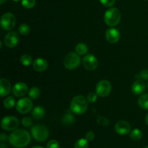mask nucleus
<instances>
[{"label": "nucleus", "mask_w": 148, "mask_h": 148, "mask_svg": "<svg viewBox=\"0 0 148 148\" xmlns=\"http://www.w3.org/2000/svg\"><path fill=\"white\" fill-rule=\"evenodd\" d=\"M8 140L12 146L17 148H22L28 145L31 137L28 132L25 130L19 129L14 130L10 134Z\"/></svg>", "instance_id": "1"}, {"label": "nucleus", "mask_w": 148, "mask_h": 148, "mask_svg": "<svg viewBox=\"0 0 148 148\" xmlns=\"http://www.w3.org/2000/svg\"><path fill=\"white\" fill-rule=\"evenodd\" d=\"M88 100L83 95H77L71 101V111L77 115L85 114L88 110Z\"/></svg>", "instance_id": "2"}, {"label": "nucleus", "mask_w": 148, "mask_h": 148, "mask_svg": "<svg viewBox=\"0 0 148 148\" xmlns=\"http://www.w3.org/2000/svg\"><path fill=\"white\" fill-rule=\"evenodd\" d=\"M121 18V13L119 9L110 8L104 14V21L107 25L114 27L119 23Z\"/></svg>", "instance_id": "3"}, {"label": "nucleus", "mask_w": 148, "mask_h": 148, "mask_svg": "<svg viewBox=\"0 0 148 148\" xmlns=\"http://www.w3.org/2000/svg\"><path fill=\"white\" fill-rule=\"evenodd\" d=\"M31 134L36 141L44 142L49 137V131L43 124H37L31 128Z\"/></svg>", "instance_id": "4"}, {"label": "nucleus", "mask_w": 148, "mask_h": 148, "mask_svg": "<svg viewBox=\"0 0 148 148\" xmlns=\"http://www.w3.org/2000/svg\"><path fill=\"white\" fill-rule=\"evenodd\" d=\"M81 62L80 56L75 52H71L66 55L63 61L64 66L69 70H73L79 66Z\"/></svg>", "instance_id": "5"}, {"label": "nucleus", "mask_w": 148, "mask_h": 148, "mask_svg": "<svg viewBox=\"0 0 148 148\" xmlns=\"http://www.w3.org/2000/svg\"><path fill=\"white\" fill-rule=\"evenodd\" d=\"M19 124H20V122H19L18 119L14 116H11L3 118L1 122V128L7 132L16 130L19 127Z\"/></svg>", "instance_id": "6"}, {"label": "nucleus", "mask_w": 148, "mask_h": 148, "mask_svg": "<svg viewBox=\"0 0 148 148\" xmlns=\"http://www.w3.org/2000/svg\"><path fill=\"white\" fill-rule=\"evenodd\" d=\"M16 19L10 12L4 13L1 18V27L4 30H11L15 26Z\"/></svg>", "instance_id": "7"}, {"label": "nucleus", "mask_w": 148, "mask_h": 148, "mask_svg": "<svg viewBox=\"0 0 148 148\" xmlns=\"http://www.w3.org/2000/svg\"><path fill=\"white\" fill-rule=\"evenodd\" d=\"M33 106V102L30 98H23L17 101L16 110L20 114H25L31 111Z\"/></svg>", "instance_id": "8"}, {"label": "nucleus", "mask_w": 148, "mask_h": 148, "mask_svg": "<svg viewBox=\"0 0 148 148\" xmlns=\"http://www.w3.org/2000/svg\"><path fill=\"white\" fill-rule=\"evenodd\" d=\"M95 90L98 96L103 98L108 96L111 91V84L108 80L103 79L97 84Z\"/></svg>", "instance_id": "9"}, {"label": "nucleus", "mask_w": 148, "mask_h": 148, "mask_svg": "<svg viewBox=\"0 0 148 148\" xmlns=\"http://www.w3.org/2000/svg\"><path fill=\"white\" fill-rule=\"evenodd\" d=\"M84 67L89 71H93L98 66V61L97 58L92 54H87L82 60Z\"/></svg>", "instance_id": "10"}, {"label": "nucleus", "mask_w": 148, "mask_h": 148, "mask_svg": "<svg viewBox=\"0 0 148 148\" xmlns=\"http://www.w3.org/2000/svg\"><path fill=\"white\" fill-rule=\"evenodd\" d=\"M19 42V36L16 32L12 31L4 36V43L8 48H14Z\"/></svg>", "instance_id": "11"}, {"label": "nucleus", "mask_w": 148, "mask_h": 148, "mask_svg": "<svg viewBox=\"0 0 148 148\" xmlns=\"http://www.w3.org/2000/svg\"><path fill=\"white\" fill-rule=\"evenodd\" d=\"M116 132L120 135H126L131 132V125L126 121H119L114 127Z\"/></svg>", "instance_id": "12"}, {"label": "nucleus", "mask_w": 148, "mask_h": 148, "mask_svg": "<svg viewBox=\"0 0 148 148\" xmlns=\"http://www.w3.org/2000/svg\"><path fill=\"white\" fill-rule=\"evenodd\" d=\"M28 88L24 82H17L13 86L12 94L17 98H22L27 94Z\"/></svg>", "instance_id": "13"}, {"label": "nucleus", "mask_w": 148, "mask_h": 148, "mask_svg": "<svg viewBox=\"0 0 148 148\" xmlns=\"http://www.w3.org/2000/svg\"><path fill=\"white\" fill-rule=\"evenodd\" d=\"M106 38L108 43L114 44L119 42L121 38L119 31L116 28H109L106 32Z\"/></svg>", "instance_id": "14"}, {"label": "nucleus", "mask_w": 148, "mask_h": 148, "mask_svg": "<svg viewBox=\"0 0 148 148\" xmlns=\"http://www.w3.org/2000/svg\"><path fill=\"white\" fill-rule=\"evenodd\" d=\"M12 90L11 84L8 79L1 78L0 79V95L1 97H5L10 93Z\"/></svg>", "instance_id": "15"}, {"label": "nucleus", "mask_w": 148, "mask_h": 148, "mask_svg": "<svg viewBox=\"0 0 148 148\" xmlns=\"http://www.w3.org/2000/svg\"><path fill=\"white\" fill-rule=\"evenodd\" d=\"M146 85L142 79H137L132 86V91L135 95H141L145 91Z\"/></svg>", "instance_id": "16"}, {"label": "nucleus", "mask_w": 148, "mask_h": 148, "mask_svg": "<svg viewBox=\"0 0 148 148\" xmlns=\"http://www.w3.org/2000/svg\"><path fill=\"white\" fill-rule=\"evenodd\" d=\"M33 69L38 72H43L47 69L48 68V63L46 60L42 58H38L36 59L33 63Z\"/></svg>", "instance_id": "17"}, {"label": "nucleus", "mask_w": 148, "mask_h": 148, "mask_svg": "<svg viewBox=\"0 0 148 148\" xmlns=\"http://www.w3.org/2000/svg\"><path fill=\"white\" fill-rule=\"evenodd\" d=\"M45 114L46 111L43 107L42 106H36L33 108V111H32V116L36 120H39L43 119L45 116Z\"/></svg>", "instance_id": "18"}, {"label": "nucleus", "mask_w": 148, "mask_h": 148, "mask_svg": "<svg viewBox=\"0 0 148 148\" xmlns=\"http://www.w3.org/2000/svg\"><path fill=\"white\" fill-rule=\"evenodd\" d=\"M75 121V116L71 114H66L63 116L62 119V122L65 126H71L74 124Z\"/></svg>", "instance_id": "19"}, {"label": "nucleus", "mask_w": 148, "mask_h": 148, "mask_svg": "<svg viewBox=\"0 0 148 148\" xmlns=\"http://www.w3.org/2000/svg\"><path fill=\"white\" fill-rule=\"evenodd\" d=\"M138 104L143 109L148 110V93L143 94L139 98Z\"/></svg>", "instance_id": "20"}, {"label": "nucleus", "mask_w": 148, "mask_h": 148, "mask_svg": "<svg viewBox=\"0 0 148 148\" xmlns=\"http://www.w3.org/2000/svg\"><path fill=\"white\" fill-rule=\"evenodd\" d=\"M76 53L79 55H85L88 51V48L85 43H79L75 47Z\"/></svg>", "instance_id": "21"}, {"label": "nucleus", "mask_w": 148, "mask_h": 148, "mask_svg": "<svg viewBox=\"0 0 148 148\" xmlns=\"http://www.w3.org/2000/svg\"><path fill=\"white\" fill-rule=\"evenodd\" d=\"M15 105V100L13 97L8 96L4 100V106L7 109H11Z\"/></svg>", "instance_id": "22"}, {"label": "nucleus", "mask_w": 148, "mask_h": 148, "mask_svg": "<svg viewBox=\"0 0 148 148\" xmlns=\"http://www.w3.org/2000/svg\"><path fill=\"white\" fill-rule=\"evenodd\" d=\"M40 95V90L37 87H33L29 90L28 96L30 99H37Z\"/></svg>", "instance_id": "23"}, {"label": "nucleus", "mask_w": 148, "mask_h": 148, "mask_svg": "<svg viewBox=\"0 0 148 148\" xmlns=\"http://www.w3.org/2000/svg\"><path fill=\"white\" fill-rule=\"evenodd\" d=\"M130 137L133 140L138 141V140H140L143 138V132L139 129H134L130 133Z\"/></svg>", "instance_id": "24"}, {"label": "nucleus", "mask_w": 148, "mask_h": 148, "mask_svg": "<svg viewBox=\"0 0 148 148\" xmlns=\"http://www.w3.org/2000/svg\"><path fill=\"white\" fill-rule=\"evenodd\" d=\"M20 62L24 66H29L33 62V59H32L31 56L29 54H24L20 57Z\"/></svg>", "instance_id": "25"}, {"label": "nucleus", "mask_w": 148, "mask_h": 148, "mask_svg": "<svg viewBox=\"0 0 148 148\" xmlns=\"http://www.w3.org/2000/svg\"><path fill=\"white\" fill-rule=\"evenodd\" d=\"M89 144L86 139H79L76 142L75 145V148H88Z\"/></svg>", "instance_id": "26"}, {"label": "nucleus", "mask_w": 148, "mask_h": 148, "mask_svg": "<svg viewBox=\"0 0 148 148\" xmlns=\"http://www.w3.org/2000/svg\"><path fill=\"white\" fill-rule=\"evenodd\" d=\"M30 31V27L27 24H22L20 25V27L18 28V32L19 33H20L21 35L23 36H26V35L28 34Z\"/></svg>", "instance_id": "27"}, {"label": "nucleus", "mask_w": 148, "mask_h": 148, "mask_svg": "<svg viewBox=\"0 0 148 148\" xmlns=\"http://www.w3.org/2000/svg\"><path fill=\"white\" fill-rule=\"evenodd\" d=\"M36 0H22V5L25 9H32L36 6Z\"/></svg>", "instance_id": "28"}, {"label": "nucleus", "mask_w": 148, "mask_h": 148, "mask_svg": "<svg viewBox=\"0 0 148 148\" xmlns=\"http://www.w3.org/2000/svg\"><path fill=\"white\" fill-rule=\"evenodd\" d=\"M97 123L100 125L103 126V127H108L110 124V121L106 117L98 116V118H97Z\"/></svg>", "instance_id": "29"}, {"label": "nucleus", "mask_w": 148, "mask_h": 148, "mask_svg": "<svg viewBox=\"0 0 148 148\" xmlns=\"http://www.w3.org/2000/svg\"><path fill=\"white\" fill-rule=\"evenodd\" d=\"M21 123L23 127H31L32 124H33V121L30 117H24V118L22 119Z\"/></svg>", "instance_id": "30"}, {"label": "nucleus", "mask_w": 148, "mask_h": 148, "mask_svg": "<svg viewBox=\"0 0 148 148\" xmlns=\"http://www.w3.org/2000/svg\"><path fill=\"white\" fill-rule=\"evenodd\" d=\"M97 98H98V94L95 92H90L87 97V100L90 103H94L97 101Z\"/></svg>", "instance_id": "31"}, {"label": "nucleus", "mask_w": 148, "mask_h": 148, "mask_svg": "<svg viewBox=\"0 0 148 148\" xmlns=\"http://www.w3.org/2000/svg\"><path fill=\"white\" fill-rule=\"evenodd\" d=\"M102 5L106 7H111L115 4L116 0H100Z\"/></svg>", "instance_id": "32"}, {"label": "nucleus", "mask_w": 148, "mask_h": 148, "mask_svg": "<svg viewBox=\"0 0 148 148\" xmlns=\"http://www.w3.org/2000/svg\"><path fill=\"white\" fill-rule=\"evenodd\" d=\"M46 148H60V146H59V142L55 140H51V141H49L47 143Z\"/></svg>", "instance_id": "33"}, {"label": "nucleus", "mask_w": 148, "mask_h": 148, "mask_svg": "<svg viewBox=\"0 0 148 148\" xmlns=\"http://www.w3.org/2000/svg\"><path fill=\"white\" fill-rule=\"evenodd\" d=\"M95 133L92 131L88 132H87L86 134H85V139H86L88 142L92 141V140L95 139Z\"/></svg>", "instance_id": "34"}, {"label": "nucleus", "mask_w": 148, "mask_h": 148, "mask_svg": "<svg viewBox=\"0 0 148 148\" xmlns=\"http://www.w3.org/2000/svg\"><path fill=\"white\" fill-rule=\"evenodd\" d=\"M140 75H141V78L144 80H148V69H143L142 72H140Z\"/></svg>", "instance_id": "35"}, {"label": "nucleus", "mask_w": 148, "mask_h": 148, "mask_svg": "<svg viewBox=\"0 0 148 148\" xmlns=\"http://www.w3.org/2000/svg\"><path fill=\"white\" fill-rule=\"evenodd\" d=\"M7 135L5 134V133H1V135H0V140H1V143H4V141H6L7 139Z\"/></svg>", "instance_id": "36"}, {"label": "nucleus", "mask_w": 148, "mask_h": 148, "mask_svg": "<svg viewBox=\"0 0 148 148\" xmlns=\"http://www.w3.org/2000/svg\"><path fill=\"white\" fill-rule=\"evenodd\" d=\"M145 123H146V124L148 126V114L146 115V116H145Z\"/></svg>", "instance_id": "37"}, {"label": "nucleus", "mask_w": 148, "mask_h": 148, "mask_svg": "<svg viewBox=\"0 0 148 148\" xmlns=\"http://www.w3.org/2000/svg\"><path fill=\"white\" fill-rule=\"evenodd\" d=\"M0 148H7V147H6V145H4L3 144V143H1V146H0Z\"/></svg>", "instance_id": "38"}, {"label": "nucleus", "mask_w": 148, "mask_h": 148, "mask_svg": "<svg viewBox=\"0 0 148 148\" xmlns=\"http://www.w3.org/2000/svg\"><path fill=\"white\" fill-rule=\"evenodd\" d=\"M6 1H7V0H0V4H3Z\"/></svg>", "instance_id": "39"}, {"label": "nucleus", "mask_w": 148, "mask_h": 148, "mask_svg": "<svg viewBox=\"0 0 148 148\" xmlns=\"http://www.w3.org/2000/svg\"><path fill=\"white\" fill-rule=\"evenodd\" d=\"M31 148H43L42 147H40V146H34V147H31Z\"/></svg>", "instance_id": "40"}, {"label": "nucleus", "mask_w": 148, "mask_h": 148, "mask_svg": "<svg viewBox=\"0 0 148 148\" xmlns=\"http://www.w3.org/2000/svg\"><path fill=\"white\" fill-rule=\"evenodd\" d=\"M1 47H2V42L0 40V48H1Z\"/></svg>", "instance_id": "41"}, {"label": "nucleus", "mask_w": 148, "mask_h": 148, "mask_svg": "<svg viewBox=\"0 0 148 148\" xmlns=\"http://www.w3.org/2000/svg\"><path fill=\"white\" fill-rule=\"evenodd\" d=\"M143 148H148V145H147V146H146V147H143Z\"/></svg>", "instance_id": "42"}, {"label": "nucleus", "mask_w": 148, "mask_h": 148, "mask_svg": "<svg viewBox=\"0 0 148 148\" xmlns=\"http://www.w3.org/2000/svg\"><path fill=\"white\" fill-rule=\"evenodd\" d=\"M13 1H19V0H13Z\"/></svg>", "instance_id": "43"}, {"label": "nucleus", "mask_w": 148, "mask_h": 148, "mask_svg": "<svg viewBox=\"0 0 148 148\" xmlns=\"http://www.w3.org/2000/svg\"><path fill=\"white\" fill-rule=\"evenodd\" d=\"M147 89H148V82H147Z\"/></svg>", "instance_id": "44"}, {"label": "nucleus", "mask_w": 148, "mask_h": 148, "mask_svg": "<svg viewBox=\"0 0 148 148\" xmlns=\"http://www.w3.org/2000/svg\"><path fill=\"white\" fill-rule=\"evenodd\" d=\"M144 1H147V0H144Z\"/></svg>", "instance_id": "45"}]
</instances>
